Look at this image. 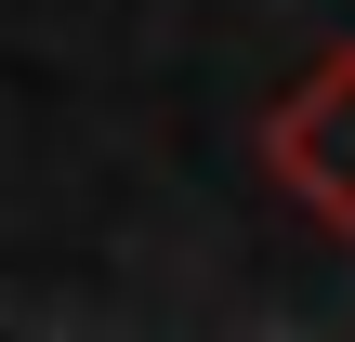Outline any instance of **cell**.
I'll return each instance as SVG.
<instances>
[{"label":"cell","instance_id":"obj_1","mask_svg":"<svg viewBox=\"0 0 355 342\" xmlns=\"http://www.w3.org/2000/svg\"><path fill=\"white\" fill-rule=\"evenodd\" d=\"M277 158H290V171H303V185L355 224V66H329V79L277 119Z\"/></svg>","mask_w":355,"mask_h":342}]
</instances>
